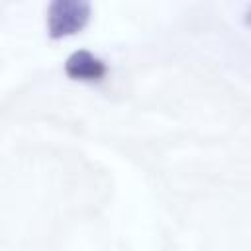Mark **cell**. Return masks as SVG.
<instances>
[{"instance_id": "1", "label": "cell", "mask_w": 251, "mask_h": 251, "mask_svg": "<svg viewBox=\"0 0 251 251\" xmlns=\"http://www.w3.org/2000/svg\"><path fill=\"white\" fill-rule=\"evenodd\" d=\"M90 20V4L84 0H55L47 8V33L63 39L80 33Z\"/></svg>"}, {"instance_id": "2", "label": "cell", "mask_w": 251, "mask_h": 251, "mask_svg": "<svg viewBox=\"0 0 251 251\" xmlns=\"http://www.w3.org/2000/svg\"><path fill=\"white\" fill-rule=\"evenodd\" d=\"M65 73L73 80L98 82L106 76L108 69L102 59H98L96 55H92L86 49H78L73 55H69V59L65 61Z\"/></svg>"}, {"instance_id": "3", "label": "cell", "mask_w": 251, "mask_h": 251, "mask_svg": "<svg viewBox=\"0 0 251 251\" xmlns=\"http://www.w3.org/2000/svg\"><path fill=\"white\" fill-rule=\"evenodd\" d=\"M245 20H247V24H249V25H251V10H249V12H247V18H245Z\"/></svg>"}]
</instances>
